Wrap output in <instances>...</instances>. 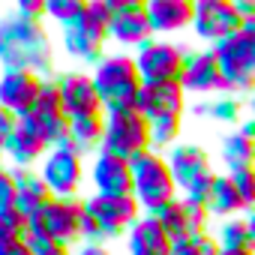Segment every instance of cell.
Instances as JSON below:
<instances>
[{"label":"cell","instance_id":"6da1fadb","mask_svg":"<svg viewBox=\"0 0 255 255\" xmlns=\"http://www.w3.org/2000/svg\"><path fill=\"white\" fill-rule=\"evenodd\" d=\"M0 63H3V69L33 72L42 81L57 78L48 30L36 21L18 18L15 12L0 18Z\"/></svg>","mask_w":255,"mask_h":255},{"label":"cell","instance_id":"7a4b0ae2","mask_svg":"<svg viewBox=\"0 0 255 255\" xmlns=\"http://www.w3.org/2000/svg\"><path fill=\"white\" fill-rule=\"evenodd\" d=\"M144 216L135 195H87L81 198V240L84 243H105L120 234H129V228Z\"/></svg>","mask_w":255,"mask_h":255},{"label":"cell","instance_id":"3957f363","mask_svg":"<svg viewBox=\"0 0 255 255\" xmlns=\"http://www.w3.org/2000/svg\"><path fill=\"white\" fill-rule=\"evenodd\" d=\"M90 75H93V84H96V93L102 99L105 114L135 108V99L144 90V81L138 75V66H135L132 54H105L90 69Z\"/></svg>","mask_w":255,"mask_h":255},{"label":"cell","instance_id":"277c9868","mask_svg":"<svg viewBox=\"0 0 255 255\" xmlns=\"http://www.w3.org/2000/svg\"><path fill=\"white\" fill-rule=\"evenodd\" d=\"M108 24H111V3L108 0H87L84 15L78 21H72L69 27H60L63 51L81 63L96 66L105 57Z\"/></svg>","mask_w":255,"mask_h":255},{"label":"cell","instance_id":"5b68a950","mask_svg":"<svg viewBox=\"0 0 255 255\" xmlns=\"http://www.w3.org/2000/svg\"><path fill=\"white\" fill-rule=\"evenodd\" d=\"M129 165H132V195L144 213H153L156 207L180 198V189H177L168 159L162 153L144 150L135 159H129Z\"/></svg>","mask_w":255,"mask_h":255},{"label":"cell","instance_id":"8992f818","mask_svg":"<svg viewBox=\"0 0 255 255\" xmlns=\"http://www.w3.org/2000/svg\"><path fill=\"white\" fill-rule=\"evenodd\" d=\"M210 51L216 54L219 69L225 75V93L249 96L255 90V36L237 30L228 39L210 45Z\"/></svg>","mask_w":255,"mask_h":255},{"label":"cell","instance_id":"52a82bcc","mask_svg":"<svg viewBox=\"0 0 255 255\" xmlns=\"http://www.w3.org/2000/svg\"><path fill=\"white\" fill-rule=\"evenodd\" d=\"M102 150L120 159H135L138 153L150 150V120L135 108L108 111L105 114V135Z\"/></svg>","mask_w":255,"mask_h":255},{"label":"cell","instance_id":"ba28073f","mask_svg":"<svg viewBox=\"0 0 255 255\" xmlns=\"http://www.w3.org/2000/svg\"><path fill=\"white\" fill-rule=\"evenodd\" d=\"M189 51H192L189 45H177V42L159 39V36H153L150 42H144L141 48H135L132 57H135V66H138V75H141L144 87L180 81L183 63H186Z\"/></svg>","mask_w":255,"mask_h":255},{"label":"cell","instance_id":"9c48e42d","mask_svg":"<svg viewBox=\"0 0 255 255\" xmlns=\"http://www.w3.org/2000/svg\"><path fill=\"white\" fill-rule=\"evenodd\" d=\"M21 123H27L30 129L48 144V147H60L66 138H69V117L63 111V102H60V90H57V81H45L42 84V93L36 99V105L18 117Z\"/></svg>","mask_w":255,"mask_h":255},{"label":"cell","instance_id":"30bf717a","mask_svg":"<svg viewBox=\"0 0 255 255\" xmlns=\"http://www.w3.org/2000/svg\"><path fill=\"white\" fill-rule=\"evenodd\" d=\"M39 174L48 183L54 198H75L81 189V180H84V156L66 144L51 147L45 153V159L39 162Z\"/></svg>","mask_w":255,"mask_h":255},{"label":"cell","instance_id":"8fae6325","mask_svg":"<svg viewBox=\"0 0 255 255\" xmlns=\"http://www.w3.org/2000/svg\"><path fill=\"white\" fill-rule=\"evenodd\" d=\"M111 3V24L108 39L120 45L141 48L153 39V27L147 18V0H108Z\"/></svg>","mask_w":255,"mask_h":255},{"label":"cell","instance_id":"7c38bea8","mask_svg":"<svg viewBox=\"0 0 255 255\" xmlns=\"http://www.w3.org/2000/svg\"><path fill=\"white\" fill-rule=\"evenodd\" d=\"M240 27H243V18L237 15L234 0H195L192 30L207 45H216V42L228 39Z\"/></svg>","mask_w":255,"mask_h":255},{"label":"cell","instance_id":"4fadbf2b","mask_svg":"<svg viewBox=\"0 0 255 255\" xmlns=\"http://www.w3.org/2000/svg\"><path fill=\"white\" fill-rule=\"evenodd\" d=\"M54 81H57L60 102H63V111H66L69 120L105 114L102 99L96 93V84H93V75L90 72H60Z\"/></svg>","mask_w":255,"mask_h":255},{"label":"cell","instance_id":"5bb4252c","mask_svg":"<svg viewBox=\"0 0 255 255\" xmlns=\"http://www.w3.org/2000/svg\"><path fill=\"white\" fill-rule=\"evenodd\" d=\"M57 246L81 240V198H51V204L33 219Z\"/></svg>","mask_w":255,"mask_h":255},{"label":"cell","instance_id":"9a60e30c","mask_svg":"<svg viewBox=\"0 0 255 255\" xmlns=\"http://www.w3.org/2000/svg\"><path fill=\"white\" fill-rule=\"evenodd\" d=\"M180 84L186 93H195V96H207V93H225V75L219 69V60L210 48H201V51H189L186 54V63H183V75H180Z\"/></svg>","mask_w":255,"mask_h":255},{"label":"cell","instance_id":"2e32d148","mask_svg":"<svg viewBox=\"0 0 255 255\" xmlns=\"http://www.w3.org/2000/svg\"><path fill=\"white\" fill-rule=\"evenodd\" d=\"M90 183L96 189V195H132V165L129 159L111 156L105 150H99L90 162Z\"/></svg>","mask_w":255,"mask_h":255},{"label":"cell","instance_id":"e0dca14e","mask_svg":"<svg viewBox=\"0 0 255 255\" xmlns=\"http://www.w3.org/2000/svg\"><path fill=\"white\" fill-rule=\"evenodd\" d=\"M42 78H36L33 72H18V69H3V75H0V105H3L9 114L21 117L27 114L39 93H42Z\"/></svg>","mask_w":255,"mask_h":255},{"label":"cell","instance_id":"ac0fdd59","mask_svg":"<svg viewBox=\"0 0 255 255\" xmlns=\"http://www.w3.org/2000/svg\"><path fill=\"white\" fill-rule=\"evenodd\" d=\"M135 111L144 114L147 120H159V117H183L186 111V90L180 81H168V84H150L138 93L135 99Z\"/></svg>","mask_w":255,"mask_h":255},{"label":"cell","instance_id":"d6986e66","mask_svg":"<svg viewBox=\"0 0 255 255\" xmlns=\"http://www.w3.org/2000/svg\"><path fill=\"white\" fill-rule=\"evenodd\" d=\"M165 159H168V168H171V177H174L180 195H183L192 183H198L201 177L213 174L210 156H207V150H204L201 144H177V147H171V150L165 153Z\"/></svg>","mask_w":255,"mask_h":255},{"label":"cell","instance_id":"ffe728a7","mask_svg":"<svg viewBox=\"0 0 255 255\" xmlns=\"http://www.w3.org/2000/svg\"><path fill=\"white\" fill-rule=\"evenodd\" d=\"M12 177H15V189H18V195H15V210L27 219V222H33L48 204H51V189H48V183L42 180V174H39V168H12Z\"/></svg>","mask_w":255,"mask_h":255},{"label":"cell","instance_id":"44dd1931","mask_svg":"<svg viewBox=\"0 0 255 255\" xmlns=\"http://www.w3.org/2000/svg\"><path fill=\"white\" fill-rule=\"evenodd\" d=\"M147 18L153 36H168L192 27L195 0H147Z\"/></svg>","mask_w":255,"mask_h":255},{"label":"cell","instance_id":"7402d4cb","mask_svg":"<svg viewBox=\"0 0 255 255\" xmlns=\"http://www.w3.org/2000/svg\"><path fill=\"white\" fill-rule=\"evenodd\" d=\"M171 246L174 240L150 213H144L126 234V252L129 255H171Z\"/></svg>","mask_w":255,"mask_h":255},{"label":"cell","instance_id":"603a6c76","mask_svg":"<svg viewBox=\"0 0 255 255\" xmlns=\"http://www.w3.org/2000/svg\"><path fill=\"white\" fill-rule=\"evenodd\" d=\"M51 147L30 129L27 123H15V132L9 135V141H6V147H3V156H9V162L15 165V168H33L36 162H42L45 159V153H48Z\"/></svg>","mask_w":255,"mask_h":255},{"label":"cell","instance_id":"cb8c5ba5","mask_svg":"<svg viewBox=\"0 0 255 255\" xmlns=\"http://www.w3.org/2000/svg\"><path fill=\"white\" fill-rule=\"evenodd\" d=\"M102 135H105V114L99 117H75L69 120V138L63 141L75 153H99L102 150Z\"/></svg>","mask_w":255,"mask_h":255},{"label":"cell","instance_id":"d4e9b609","mask_svg":"<svg viewBox=\"0 0 255 255\" xmlns=\"http://www.w3.org/2000/svg\"><path fill=\"white\" fill-rule=\"evenodd\" d=\"M207 213L210 216H222V219H231L237 213H243V201H240V192L234 189L228 171L219 174L216 171V180H213V192H210V201H207Z\"/></svg>","mask_w":255,"mask_h":255},{"label":"cell","instance_id":"484cf974","mask_svg":"<svg viewBox=\"0 0 255 255\" xmlns=\"http://www.w3.org/2000/svg\"><path fill=\"white\" fill-rule=\"evenodd\" d=\"M219 156L222 165L228 171H240V168H255V141L246 138L243 132H228L219 144Z\"/></svg>","mask_w":255,"mask_h":255},{"label":"cell","instance_id":"4316f807","mask_svg":"<svg viewBox=\"0 0 255 255\" xmlns=\"http://www.w3.org/2000/svg\"><path fill=\"white\" fill-rule=\"evenodd\" d=\"M180 132H183V117H159V120H150V150H156V153L165 156L171 147H177Z\"/></svg>","mask_w":255,"mask_h":255},{"label":"cell","instance_id":"83f0119b","mask_svg":"<svg viewBox=\"0 0 255 255\" xmlns=\"http://www.w3.org/2000/svg\"><path fill=\"white\" fill-rule=\"evenodd\" d=\"M213 237H216L219 249H252V243H249V228H246V216L222 219Z\"/></svg>","mask_w":255,"mask_h":255},{"label":"cell","instance_id":"f1b7e54d","mask_svg":"<svg viewBox=\"0 0 255 255\" xmlns=\"http://www.w3.org/2000/svg\"><path fill=\"white\" fill-rule=\"evenodd\" d=\"M165 231H168V237L171 240H180V237H189L186 234V213H183V198H174V201H168V204H162V207H156L153 213H150Z\"/></svg>","mask_w":255,"mask_h":255},{"label":"cell","instance_id":"f546056e","mask_svg":"<svg viewBox=\"0 0 255 255\" xmlns=\"http://www.w3.org/2000/svg\"><path fill=\"white\" fill-rule=\"evenodd\" d=\"M84 9H87V0H45V15L60 27H69L72 21H78Z\"/></svg>","mask_w":255,"mask_h":255},{"label":"cell","instance_id":"4dcf8cb0","mask_svg":"<svg viewBox=\"0 0 255 255\" xmlns=\"http://www.w3.org/2000/svg\"><path fill=\"white\" fill-rule=\"evenodd\" d=\"M171 255H219V243L210 231H204V234H195V237L174 240Z\"/></svg>","mask_w":255,"mask_h":255},{"label":"cell","instance_id":"1f68e13d","mask_svg":"<svg viewBox=\"0 0 255 255\" xmlns=\"http://www.w3.org/2000/svg\"><path fill=\"white\" fill-rule=\"evenodd\" d=\"M240 111H243V102L237 96H231V93L210 96V120H216V123H237Z\"/></svg>","mask_w":255,"mask_h":255},{"label":"cell","instance_id":"d6a6232c","mask_svg":"<svg viewBox=\"0 0 255 255\" xmlns=\"http://www.w3.org/2000/svg\"><path fill=\"white\" fill-rule=\"evenodd\" d=\"M27 234V219L12 207V210H0V249L9 246L12 240H21Z\"/></svg>","mask_w":255,"mask_h":255},{"label":"cell","instance_id":"836d02e7","mask_svg":"<svg viewBox=\"0 0 255 255\" xmlns=\"http://www.w3.org/2000/svg\"><path fill=\"white\" fill-rule=\"evenodd\" d=\"M234 189L240 192V201H243V210H255V168H240V171H228Z\"/></svg>","mask_w":255,"mask_h":255},{"label":"cell","instance_id":"e575fe53","mask_svg":"<svg viewBox=\"0 0 255 255\" xmlns=\"http://www.w3.org/2000/svg\"><path fill=\"white\" fill-rule=\"evenodd\" d=\"M15 177H12V168H6L0 162V210H12L15 207Z\"/></svg>","mask_w":255,"mask_h":255},{"label":"cell","instance_id":"d590c367","mask_svg":"<svg viewBox=\"0 0 255 255\" xmlns=\"http://www.w3.org/2000/svg\"><path fill=\"white\" fill-rule=\"evenodd\" d=\"M12 12L24 21H36V24H42V18H48L45 15V0H18Z\"/></svg>","mask_w":255,"mask_h":255},{"label":"cell","instance_id":"8d00e7d4","mask_svg":"<svg viewBox=\"0 0 255 255\" xmlns=\"http://www.w3.org/2000/svg\"><path fill=\"white\" fill-rule=\"evenodd\" d=\"M24 240H27V246L33 249V255H42L45 249H51V246H57L36 222H27V234H24Z\"/></svg>","mask_w":255,"mask_h":255},{"label":"cell","instance_id":"74e56055","mask_svg":"<svg viewBox=\"0 0 255 255\" xmlns=\"http://www.w3.org/2000/svg\"><path fill=\"white\" fill-rule=\"evenodd\" d=\"M237 6V15L243 18V33H252L255 36V0H234Z\"/></svg>","mask_w":255,"mask_h":255},{"label":"cell","instance_id":"f35d334b","mask_svg":"<svg viewBox=\"0 0 255 255\" xmlns=\"http://www.w3.org/2000/svg\"><path fill=\"white\" fill-rule=\"evenodd\" d=\"M15 123H18V117H15V114H9L3 105H0V153H3V147H6V141H9V135L15 132Z\"/></svg>","mask_w":255,"mask_h":255},{"label":"cell","instance_id":"ab89813d","mask_svg":"<svg viewBox=\"0 0 255 255\" xmlns=\"http://www.w3.org/2000/svg\"><path fill=\"white\" fill-rule=\"evenodd\" d=\"M0 255H33V249H30L27 240L21 237V240H12L9 246H3V249H0Z\"/></svg>","mask_w":255,"mask_h":255},{"label":"cell","instance_id":"60d3db41","mask_svg":"<svg viewBox=\"0 0 255 255\" xmlns=\"http://www.w3.org/2000/svg\"><path fill=\"white\" fill-rule=\"evenodd\" d=\"M75 255H114L105 243H81L78 249H75Z\"/></svg>","mask_w":255,"mask_h":255},{"label":"cell","instance_id":"b9f144b4","mask_svg":"<svg viewBox=\"0 0 255 255\" xmlns=\"http://www.w3.org/2000/svg\"><path fill=\"white\" fill-rule=\"evenodd\" d=\"M189 111H192L195 117L210 120V99H198V102H192V105H189Z\"/></svg>","mask_w":255,"mask_h":255},{"label":"cell","instance_id":"7bdbcfd3","mask_svg":"<svg viewBox=\"0 0 255 255\" xmlns=\"http://www.w3.org/2000/svg\"><path fill=\"white\" fill-rule=\"evenodd\" d=\"M237 132H243L246 138H252V141H255V117H249V120H240Z\"/></svg>","mask_w":255,"mask_h":255},{"label":"cell","instance_id":"ee69618b","mask_svg":"<svg viewBox=\"0 0 255 255\" xmlns=\"http://www.w3.org/2000/svg\"><path fill=\"white\" fill-rule=\"evenodd\" d=\"M246 228H249V243H252V249H255V210L246 213Z\"/></svg>","mask_w":255,"mask_h":255},{"label":"cell","instance_id":"f6af8a7d","mask_svg":"<svg viewBox=\"0 0 255 255\" xmlns=\"http://www.w3.org/2000/svg\"><path fill=\"white\" fill-rule=\"evenodd\" d=\"M42 255H75V252H69V246H51V249H45Z\"/></svg>","mask_w":255,"mask_h":255},{"label":"cell","instance_id":"bcb514c9","mask_svg":"<svg viewBox=\"0 0 255 255\" xmlns=\"http://www.w3.org/2000/svg\"><path fill=\"white\" fill-rule=\"evenodd\" d=\"M219 255H255V249H219Z\"/></svg>","mask_w":255,"mask_h":255},{"label":"cell","instance_id":"7dc6e473","mask_svg":"<svg viewBox=\"0 0 255 255\" xmlns=\"http://www.w3.org/2000/svg\"><path fill=\"white\" fill-rule=\"evenodd\" d=\"M249 111H252V117H255V90L249 93Z\"/></svg>","mask_w":255,"mask_h":255}]
</instances>
